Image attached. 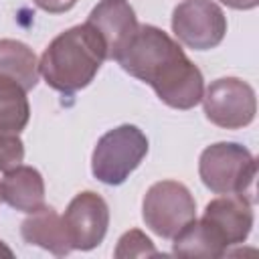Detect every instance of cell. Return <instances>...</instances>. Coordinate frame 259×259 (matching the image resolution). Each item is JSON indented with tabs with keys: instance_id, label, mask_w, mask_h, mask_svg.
I'll use <instances>...</instances> for the list:
<instances>
[{
	"instance_id": "cell-2",
	"label": "cell",
	"mask_w": 259,
	"mask_h": 259,
	"mask_svg": "<svg viewBox=\"0 0 259 259\" xmlns=\"http://www.w3.org/2000/svg\"><path fill=\"white\" fill-rule=\"evenodd\" d=\"M105 59L101 36L85 22L51 40L38 61V71L49 87L61 93H75L93 81Z\"/></svg>"
},
{
	"instance_id": "cell-16",
	"label": "cell",
	"mask_w": 259,
	"mask_h": 259,
	"mask_svg": "<svg viewBox=\"0 0 259 259\" xmlns=\"http://www.w3.org/2000/svg\"><path fill=\"white\" fill-rule=\"evenodd\" d=\"M113 255L117 259L123 257H146V255H158L154 243L140 231V229H132L127 233L121 235V239L117 241V247L113 251Z\"/></svg>"
},
{
	"instance_id": "cell-9",
	"label": "cell",
	"mask_w": 259,
	"mask_h": 259,
	"mask_svg": "<svg viewBox=\"0 0 259 259\" xmlns=\"http://www.w3.org/2000/svg\"><path fill=\"white\" fill-rule=\"evenodd\" d=\"M202 221L212 227L227 249L241 245L253 227V200L245 194H221L206 204Z\"/></svg>"
},
{
	"instance_id": "cell-4",
	"label": "cell",
	"mask_w": 259,
	"mask_h": 259,
	"mask_svg": "<svg viewBox=\"0 0 259 259\" xmlns=\"http://www.w3.org/2000/svg\"><path fill=\"white\" fill-rule=\"evenodd\" d=\"M146 154L148 138L144 132L132 123H123L97 140L91 156V172L99 182L117 186L142 164Z\"/></svg>"
},
{
	"instance_id": "cell-20",
	"label": "cell",
	"mask_w": 259,
	"mask_h": 259,
	"mask_svg": "<svg viewBox=\"0 0 259 259\" xmlns=\"http://www.w3.org/2000/svg\"><path fill=\"white\" fill-rule=\"evenodd\" d=\"M0 257H14V253H12V249L4 243V241H0Z\"/></svg>"
},
{
	"instance_id": "cell-6",
	"label": "cell",
	"mask_w": 259,
	"mask_h": 259,
	"mask_svg": "<svg viewBox=\"0 0 259 259\" xmlns=\"http://www.w3.org/2000/svg\"><path fill=\"white\" fill-rule=\"evenodd\" d=\"M200 101L206 119L225 130L245 127L255 119L257 113L253 87L237 77H221L212 81L202 93Z\"/></svg>"
},
{
	"instance_id": "cell-15",
	"label": "cell",
	"mask_w": 259,
	"mask_h": 259,
	"mask_svg": "<svg viewBox=\"0 0 259 259\" xmlns=\"http://www.w3.org/2000/svg\"><path fill=\"white\" fill-rule=\"evenodd\" d=\"M30 117L26 89L10 77L0 75V130L20 134Z\"/></svg>"
},
{
	"instance_id": "cell-11",
	"label": "cell",
	"mask_w": 259,
	"mask_h": 259,
	"mask_svg": "<svg viewBox=\"0 0 259 259\" xmlns=\"http://www.w3.org/2000/svg\"><path fill=\"white\" fill-rule=\"evenodd\" d=\"M20 235L28 245L42 247L57 257H65L73 251L63 217H59V212L47 204L34 212H28L20 225Z\"/></svg>"
},
{
	"instance_id": "cell-18",
	"label": "cell",
	"mask_w": 259,
	"mask_h": 259,
	"mask_svg": "<svg viewBox=\"0 0 259 259\" xmlns=\"http://www.w3.org/2000/svg\"><path fill=\"white\" fill-rule=\"evenodd\" d=\"M40 10L45 12H51V14H61V12H67L71 10L77 0H32Z\"/></svg>"
},
{
	"instance_id": "cell-5",
	"label": "cell",
	"mask_w": 259,
	"mask_h": 259,
	"mask_svg": "<svg viewBox=\"0 0 259 259\" xmlns=\"http://www.w3.org/2000/svg\"><path fill=\"white\" fill-rule=\"evenodd\" d=\"M142 217L152 233L172 239L196 219V202L182 182L160 180L148 188L142 202Z\"/></svg>"
},
{
	"instance_id": "cell-12",
	"label": "cell",
	"mask_w": 259,
	"mask_h": 259,
	"mask_svg": "<svg viewBox=\"0 0 259 259\" xmlns=\"http://www.w3.org/2000/svg\"><path fill=\"white\" fill-rule=\"evenodd\" d=\"M0 198L20 212H34L45 204V180L32 166L8 170L0 182Z\"/></svg>"
},
{
	"instance_id": "cell-1",
	"label": "cell",
	"mask_w": 259,
	"mask_h": 259,
	"mask_svg": "<svg viewBox=\"0 0 259 259\" xmlns=\"http://www.w3.org/2000/svg\"><path fill=\"white\" fill-rule=\"evenodd\" d=\"M115 61L125 73L152 85L156 95L174 109H190L202 99L204 79L200 69L158 26H138Z\"/></svg>"
},
{
	"instance_id": "cell-13",
	"label": "cell",
	"mask_w": 259,
	"mask_h": 259,
	"mask_svg": "<svg viewBox=\"0 0 259 259\" xmlns=\"http://www.w3.org/2000/svg\"><path fill=\"white\" fill-rule=\"evenodd\" d=\"M172 253L180 257H223L229 253L227 245L202 219H192L178 235L172 237Z\"/></svg>"
},
{
	"instance_id": "cell-3",
	"label": "cell",
	"mask_w": 259,
	"mask_h": 259,
	"mask_svg": "<svg viewBox=\"0 0 259 259\" xmlns=\"http://www.w3.org/2000/svg\"><path fill=\"white\" fill-rule=\"evenodd\" d=\"M198 174L214 194H245L253 200L257 162L253 154L235 142H219L202 150Z\"/></svg>"
},
{
	"instance_id": "cell-8",
	"label": "cell",
	"mask_w": 259,
	"mask_h": 259,
	"mask_svg": "<svg viewBox=\"0 0 259 259\" xmlns=\"http://www.w3.org/2000/svg\"><path fill=\"white\" fill-rule=\"evenodd\" d=\"M63 223L73 249H95L103 241L109 227L107 202L97 192L83 190L69 202L63 214Z\"/></svg>"
},
{
	"instance_id": "cell-10",
	"label": "cell",
	"mask_w": 259,
	"mask_h": 259,
	"mask_svg": "<svg viewBox=\"0 0 259 259\" xmlns=\"http://www.w3.org/2000/svg\"><path fill=\"white\" fill-rule=\"evenodd\" d=\"M87 24L101 36L107 59H117L140 26L134 8L125 0H101L89 12Z\"/></svg>"
},
{
	"instance_id": "cell-19",
	"label": "cell",
	"mask_w": 259,
	"mask_h": 259,
	"mask_svg": "<svg viewBox=\"0 0 259 259\" xmlns=\"http://www.w3.org/2000/svg\"><path fill=\"white\" fill-rule=\"evenodd\" d=\"M221 2L235 10H253L259 4V0H221Z\"/></svg>"
},
{
	"instance_id": "cell-7",
	"label": "cell",
	"mask_w": 259,
	"mask_h": 259,
	"mask_svg": "<svg viewBox=\"0 0 259 259\" xmlns=\"http://www.w3.org/2000/svg\"><path fill=\"white\" fill-rule=\"evenodd\" d=\"M172 32L182 45L208 51L225 38L227 18L212 0H184L172 12Z\"/></svg>"
},
{
	"instance_id": "cell-17",
	"label": "cell",
	"mask_w": 259,
	"mask_h": 259,
	"mask_svg": "<svg viewBox=\"0 0 259 259\" xmlns=\"http://www.w3.org/2000/svg\"><path fill=\"white\" fill-rule=\"evenodd\" d=\"M24 160V144L16 132L0 130V170L8 172Z\"/></svg>"
},
{
	"instance_id": "cell-14",
	"label": "cell",
	"mask_w": 259,
	"mask_h": 259,
	"mask_svg": "<svg viewBox=\"0 0 259 259\" xmlns=\"http://www.w3.org/2000/svg\"><path fill=\"white\" fill-rule=\"evenodd\" d=\"M0 75L14 79L26 91L34 89L40 71L32 49L14 38H0Z\"/></svg>"
}]
</instances>
